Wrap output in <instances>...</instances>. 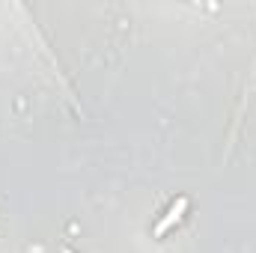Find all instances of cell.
<instances>
[{"instance_id":"1","label":"cell","mask_w":256,"mask_h":253,"mask_svg":"<svg viewBox=\"0 0 256 253\" xmlns=\"http://www.w3.org/2000/svg\"><path fill=\"white\" fill-rule=\"evenodd\" d=\"M185 208H188V200L182 196V200H179V202H176V206L170 208V214H167V220H161V224H158V230H155V236H164V232L170 230V224H176V220L182 218V212H185Z\"/></svg>"},{"instance_id":"2","label":"cell","mask_w":256,"mask_h":253,"mask_svg":"<svg viewBox=\"0 0 256 253\" xmlns=\"http://www.w3.org/2000/svg\"><path fill=\"white\" fill-rule=\"evenodd\" d=\"M63 253H72V250H63Z\"/></svg>"}]
</instances>
